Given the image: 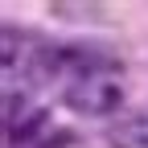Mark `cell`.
Instances as JSON below:
<instances>
[{
  "label": "cell",
  "instance_id": "6da1fadb",
  "mask_svg": "<svg viewBox=\"0 0 148 148\" xmlns=\"http://www.w3.org/2000/svg\"><path fill=\"white\" fill-rule=\"evenodd\" d=\"M58 78H62V95L70 107L86 111V115H107L123 103V70L95 49H74L58 58Z\"/></svg>",
  "mask_w": 148,
  "mask_h": 148
}]
</instances>
